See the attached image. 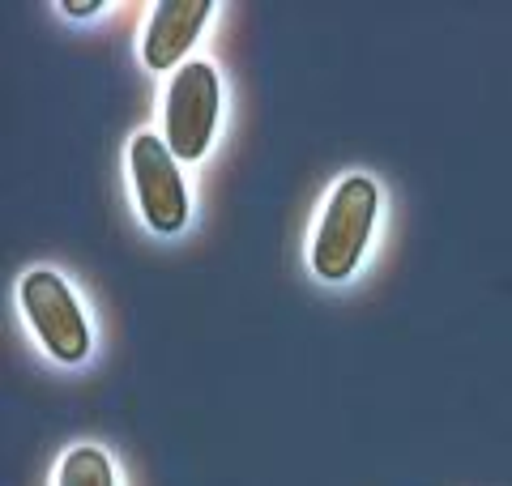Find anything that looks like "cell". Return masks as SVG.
<instances>
[{
  "instance_id": "277c9868",
  "label": "cell",
  "mask_w": 512,
  "mask_h": 486,
  "mask_svg": "<svg viewBox=\"0 0 512 486\" xmlns=\"http://www.w3.org/2000/svg\"><path fill=\"white\" fill-rule=\"evenodd\" d=\"M128 175H133L137 209L146 218L150 231L175 235L188 226V188L180 158L171 154V145L154 133H137L128 145Z\"/></svg>"
},
{
  "instance_id": "8992f818",
  "label": "cell",
  "mask_w": 512,
  "mask_h": 486,
  "mask_svg": "<svg viewBox=\"0 0 512 486\" xmlns=\"http://www.w3.org/2000/svg\"><path fill=\"white\" fill-rule=\"evenodd\" d=\"M56 486H116V465H111V457L103 448L77 444L60 457Z\"/></svg>"
},
{
  "instance_id": "52a82bcc",
  "label": "cell",
  "mask_w": 512,
  "mask_h": 486,
  "mask_svg": "<svg viewBox=\"0 0 512 486\" xmlns=\"http://www.w3.org/2000/svg\"><path fill=\"white\" fill-rule=\"evenodd\" d=\"M60 13H64V18H99L103 5H99V0H64Z\"/></svg>"
},
{
  "instance_id": "7a4b0ae2",
  "label": "cell",
  "mask_w": 512,
  "mask_h": 486,
  "mask_svg": "<svg viewBox=\"0 0 512 486\" xmlns=\"http://www.w3.org/2000/svg\"><path fill=\"white\" fill-rule=\"evenodd\" d=\"M218 111H222V86L210 60H188L175 69L171 90L163 99V128L167 145L180 162H201L210 141L218 133Z\"/></svg>"
},
{
  "instance_id": "6da1fadb",
  "label": "cell",
  "mask_w": 512,
  "mask_h": 486,
  "mask_svg": "<svg viewBox=\"0 0 512 486\" xmlns=\"http://www.w3.org/2000/svg\"><path fill=\"white\" fill-rule=\"evenodd\" d=\"M376 214H380V188L367 175H346L329 192L312 235V273L320 282H346L359 269L376 231Z\"/></svg>"
},
{
  "instance_id": "5b68a950",
  "label": "cell",
  "mask_w": 512,
  "mask_h": 486,
  "mask_svg": "<svg viewBox=\"0 0 512 486\" xmlns=\"http://www.w3.org/2000/svg\"><path fill=\"white\" fill-rule=\"evenodd\" d=\"M210 13H214L210 0H158L154 13H150L146 39H141V60H146V69L171 73L175 64L192 52V43L201 39Z\"/></svg>"
},
{
  "instance_id": "3957f363",
  "label": "cell",
  "mask_w": 512,
  "mask_h": 486,
  "mask_svg": "<svg viewBox=\"0 0 512 486\" xmlns=\"http://www.w3.org/2000/svg\"><path fill=\"white\" fill-rule=\"evenodd\" d=\"M22 312L30 320V329L43 342V350L56 363H82L90 354V324L86 312L77 303L73 286L60 278L56 269H30L18 286Z\"/></svg>"
}]
</instances>
